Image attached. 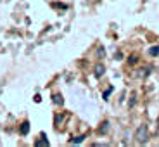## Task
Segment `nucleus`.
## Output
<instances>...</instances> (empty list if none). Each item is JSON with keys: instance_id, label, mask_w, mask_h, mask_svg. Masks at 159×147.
<instances>
[{"instance_id": "obj_1", "label": "nucleus", "mask_w": 159, "mask_h": 147, "mask_svg": "<svg viewBox=\"0 0 159 147\" xmlns=\"http://www.w3.org/2000/svg\"><path fill=\"white\" fill-rule=\"evenodd\" d=\"M135 139L139 144H145L149 140V130L145 125H140L139 128H137V133H135Z\"/></svg>"}, {"instance_id": "obj_2", "label": "nucleus", "mask_w": 159, "mask_h": 147, "mask_svg": "<svg viewBox=\"0 0 159 147\" xmlns=\"http://www.w3.org/2000/svg\"><path fill=\"white\" fill-rule=\"evenodd\" d=\"M52 100H54V104H57V106H62L64 104V100H62V97L59 95V94H56V95L52 97Z\"/></svg>"}, {"instance_id": "obj_3", "label": "nucleus", "mask_w": 159, "mask_h": 147, "mask_svg": "<svg viewBox=\"0 0 159 147\" xmlns=\"http://www.w3.org/2000/svg\"><path fill=\"white\" fill-rule=\"evenodd\" d=\"M28 131H30V123H28V121H24L23 126H21V133H23V135H26Z\"/></svg>"}, {"instance_id": "obj_4", "label": "nucleus", "mask_w": 159, "mask_h": 147, "mask_svg": "<svg viewBox=\"0 0 159 147\" xmlns=\"http://www.w3.org/2000/svg\"><path fill=\"white\" fill-rule=\"evenodd\" d=\"M104 71H106V69H104V66H100V64H99V66L95 68V76H102Z\"/></svg>"}, {"instance_id": "obj_5", "label": "nucleus", "mask_w": 159, "mask_h": 147, "mask_svg": "<svg viewBox=\"0 0 159 147\" xmlns=\"http://www.w3.org/2000/svg\"><path fill=\"white\" fill-rule=\"evenodd\" d=\"M149 54H151V56H157V54H159V47H152V48H149Z\"/></svg>"}, {"instance_id": "obj_6", "label": "nucleus", "mask_w": 159, "mask_h": 147, "mask_svg": "<svg viewBox=\"0 0 159 147\" xmlns=\"http://www.w3.org/2000/svg\"><path fill=\"white\" fill-rule=\"evenodd\" d=\"M36 147H40V145H43V147H47L48 145V140H38V142L35 144Z\"/></svg>"}, {"instance_id": "obj_7", "label": "nucleus", "mask_w": 159, "mask_h": 147, "mask_svg": "<svg viewBox=\"0 0 159 147\" xmlns=\"http://www.w3.org/2000/svg\"><path fill=\"white\" fill-rule=\"evenodd\" d=\"M83 139H85V135L76 137V139H73V140H71V144H80V142H83Z\"/></svg>"}, {"instance_id": "obj_8", "label": "nucleus", "mask_w": 159, "mask_h": 147, "mask_svg": "<svg viewBox=\"0 0 159 147\" xmlns=\"http://www.w3.org/2000/svg\"><path fill=\"white\" fill-rule=\"evenodd\" d=\"M107 130H109V123H104V126H100V131H102V133H106Z\"/></svg>"}]
</instances>
